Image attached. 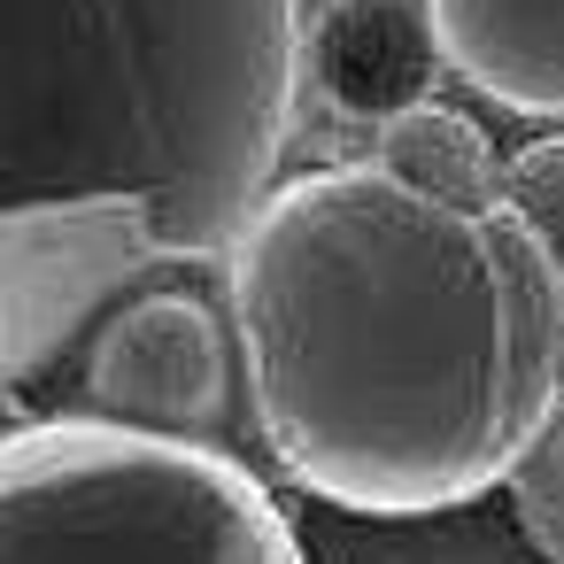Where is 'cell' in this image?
Wrapping results in <instances>:
<instances>
[{"label": "cell", "instance_id": "1", "mask_svg": "<svg viewBox=\"0 0 564 564\" xmlns=\"http://www.w3.org/2000/svg\"><path fill=\"white\" fill-rule=\"evenodd\" d=\"M217 271L294 495H487L564 402V271L510 202L456 209L379 163H325L279 178Z\"/></svg>", "mask_w": 564, "mask_h": 564}, {"label": "cell", "instance_id": "2", "mask_svg": "<svg viewBox=\"0 0 564 564\" xmlns=\"http://www.w3.org/2000/svg\"><path fill=\"white\" fill-rule=\"evenodd\" d=\"M302 78V0H0V209L132 194L178 263H225Z\"/></svg>", "mask_w": 564, "mask_h": 564}, {"label": "cell", "instance_id": "3", "mask_svg": "<svg viewBox=\"0 0 564 564\" xmlns=\"http://www.w3.org/2000/svg\"><path fill=\"white\" fill-rule=\"evenodd\" d=\"M0 564H317L302 518L232 456L117 417H17Z\"/></svg>", "mask_w": 564, "mask_h": 564}, {"label": "cell", "instance_id": "4", "mask_svg": "<svg viewBox=\"0 0 564 564\" xmlns=\"http://www.w3.org/2000/svg\"><path fill=\"white\" fill-rule=\"evenodd\" d=\"M178 263L163 217L132 194H78V202H9L0 209V371L24 402L47 364L94 325V310L132 286L140 271Z\"/></svg>", "mask_w": 564, "mask_h": 564}, {"label": "cell", "instance_id": "5", "mask_svg": "<svg viewBox=\"0 0 564 564\" xmlns=\"http://www.w3.org/2000/svg\"><path fill=\"white\" fill-rule=\"evenodd\" d=\"M240 371V333L194 302V294H140L94 333L86 356V410L140 425V433H186L209 441L225 425Z\"/></svg>", "mask_w": 564, "mask_h": 564}, {"label": "cell", "instance_id": "6", "mask_svg": "<svg viewBox=\"0 0 564 564\" xmlns=\"http://www.w3.org/2000/svg\"><path fill=\"white\" fill-rule=\"evenodd\" d=\"M448 70L433 0H325L310 17V94L348 124H387L433 101Z\"/></svg>", "mask_w": 564, "mask_h": 564}, {"label": "cell", "instance_id": "7", "mask_svg": "<svg viewBox=\"0 0 564 564\" xmlns=\"http://www.w3.org/2000/svg\"><path fill=\"white\" fill-rule=\"evenodd\" d=\"M294 518L317 564H549L510 487L425 502V510H348V502L302 495Z\"/></svg>", "mask_w": 564, "mask_h": 564}, {"label": "cell", "instance_id": "8", "mask_svg": "<svg viewBox=\"0 0 564 564\" xmlns=\"http://www.w3.org/2000/svg\"><path fill=\"white\" fill-rule=\"evenodd\" d=\"M433 24L471 94L564 124V0H433Z\"/></svg>", "mask_w": 564, "mask_h": 564}, {"label": "cell", "instance_id": "9", "mask_svg": "<svg viewBox=\"0 0 564 564\" xmlns=\"http://www.w3.org/2000/svg\"><path fill=\"white\" fill-rule=\"evenodd\" d=\"M371 163H379L387 178L433 194V202L502 209V171H510V163L495 155L487 124L464 117V109H448L441 94L417 101V109H402V117H387V124H371Z\"/></svg>", "mask_w": 564, "mask_h": 564}, {"label": "cell", "instance_id": "10", "mask_svg": "<svg viewBox=\"0 0 564 564\" xmlns=\"http://www.w3.org/2000/svg\"><path fill=\"white\" fill-rule=\"evenodd\" d=\"M510 502H518V518H525V533H533V549L549 556V564H564V402L541 417V433L518 448V464H510Z\"/></svg>", "mask_w": 564, "mask_h": 564}, {"label": "cell", "instance_id": "11", "mask_svg": "<svg viewBox=\"0 0 564 564\" xmlns=\"http://www.w3.org/2000/svg\"><path fill=\"white\" fill-rule=\"evenodd\" d=\"M502 202L533 225V240H541L549 263L564 271V132H549V140H533V148L510 155V171H502Z\"/></svg>", "mask_w": 564, "mask_h": 564}]
</instances>
